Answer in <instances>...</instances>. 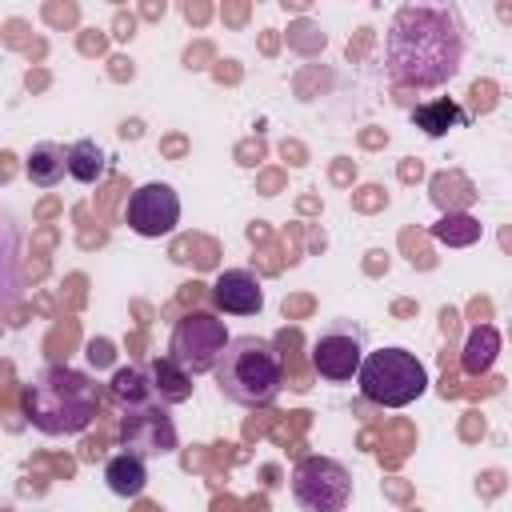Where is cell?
<instances>
[{
    "label": "cell",
    "instance_id": "1",
    "mask_svg": "<svg viewBox=\"0 0 512 512\" xmlns=\"http://www.w3.org/2000/svg\"><path fill=\"white\" fill-rule=\"evenodd\" d=\"M464 64V24L456 8L404 4L384 36V72L404 88H440Z\"/></svg>",
    "mask_w": 512,
    "mask_h": 512
},
{
    "label": "cell",
    "instance_id": "2",
    "mask_svg": "<svg viewBox=\"0 0 512 512\" xmlns=\"http://www.w3.org/2000/svg\"><path fill=\"white\" fill-rule=\"evenodd\" d=\"M100 396L88 372L48 364L24 384V416L44 436H76L96 420Z\"/></svg>",
    "mask_w": 512,
    "mask_h": 512
},
{
    "label": "cell",
    "instance_id": "3",
    "mask_svg": "<svg viewBox=\"0 0 512 512\" xmlns=\"http://www.w3.org/2000/svg\"><path fill=\"white\" fill-rule=\"evenodd\" d=\"M216 384L224 400L240 408H264L284 388V360L264 336H232L216 364Z\"/></svg>",
    "mask_w": 512,
    "mask_h": 512
},
{
    "label": "cell",
    "instance_id": "4",
    "mask_svg": "<svg viewBox=\"0 0 512 512\" xmlns=\"http://www.w3.org/2000/svg\"><path fill=\"white\" fill-rule=\"evenodd\" d=\"M360 396L380 408H404L428 392V368L408 348H376L364 356L360 372Z\"/></svg>",
    "mask_w": 512,
    "mask_h": 512
},
{
    "label": "cell",
    "instance_id": "5",
    "mask_svg": "<svg viewBox=\"0 0 512 512\" xmlns=\"http://www.w3.org/2000/svg\"><path fill=\"white\" fill-rule=\"evenodd\" d=\"M228 332H224V320L216 312H204V308H192L176 320L172 328V344H168V356L188 372V376H204V372H216L224 348H228Z\"/></svg>",
    "mask_w": 512,
    "mask_h": 512
},
{
    "label": "cell",
    "instance_id": "6",
    "mask_svg": "<svg viewBox=\"0 0 512 512\" xmlns=\"http://www.w3.org/2000/svg\"><path fill=\"white\" fill-rule=\"evenodd\" d=\"M292 500L304 512H344L352 500V476L332 456H304L292 468Z\"/></svg>",
    "mask_w": 512,
    "mask_h": 512
},
{
    "label": "cell",
    "instance_id": "7",
    "mask_svg": "<svg viewBox=\"0 0 512 512\" xmlns=\"http://www.w3.org/2000/svg\"><path fill=\"white\" fill-rule=\"evenodd\" d=\"M364 332L352 320H336L328 324L316 340H312V368L320 380H352L364 364Z\"/></svg>",
    "mask_w": 512,
    "mask_h": 512
},
{
    "label": "cell",
    "instance_id": "8",
    "mask_svg": "<svg viewBox=\"0 0 512 512\" xmlns=\"http://www.w3.org/2000/svg\"><path fill=\"white\" fill-rule=\"evenodd\" d=\"M124 220H128V228H132L136 236H144V240L172 236L176 224H180V196H176V188L164 184V180L140 184V188L128 196Z\"/></svg>",
    "mask_w": 512,
    "mask_h": 512
},
{
    "label": "cell",
    "instance_id": "9",
    "mask_svg": "<svg viewBox=\"0 0 512 512\" xmlns=\"http://www.w3.org/2000/svg\"><path fill=\"white\" fill-rule=\"evenodd\" d=\"M120 444L124 452L148 460V456H172L180 448V432L172 424V416L164 412V404H144V408H128L120 420Z\"/></svg>",
    "mask_w": 512,
    "mask_h": 512
},
{
    "label": "cell",
    "instance_id": "10",
    "mask_svg": "<svg viewBox=\"0 0 512 512\" xmlns=\"http://www.w3.org/2000/svg\"><path fill=\"white\" fill-rule=\"evenodd\" d=\"M212 304H216V312H228V316H256L264 308V288H260L256 272L224 268L212 284Z\"/></svg>",
    "mask_w": 512,
    "mask_h": 512
},
{
    "label": "cell",
    "instance_id": "11",
    "mask_svg": "<svg viewBox=\"0 0 512 512\" xmlns=\"http://www.w3.org/2000/svg\"><path fill=\"white\" fill-rule=\"evenodd\" d=\"M104 484H108L112 496H120V500H136V496L148 488V468H144L140 456L120 452V456H112V460L104 464Z\"/></svg>",
    "mask_w": 512,
    "mask_h": 512
},
{
    "label": "cell",
    "instance_id": "12",
    "mask_svg": "<svg viewBox=\"0 0 512 512\" xmlns=\"http://www.w3.org/2000/svg\"><path fill=\"white\" fill-rule=\"evenodd\" d=\"M148 380H152V396L160 404H184L192 396V376L172 356H156L148 364Z\"/></svg>",
    "mask_w": 512,
    "mask_h": 512
},
{
    "label": "cell",
    "instance_id": "13",
    "mask_svg": "<svg viewBox=\"0 0 512 512\" xmlns=\"http://www.w3.org/2000/svg\"><path fill=\"white\" fill-rule=\"evenodd\" d=\"M412 124L424 132V136H444L460 124H468V112L456 104V100H428V104H416L412 108Z\"/></svg>",
    "mask_w": 512,
    "mask_h": 512
},
{
    "label": "cell",
    "instance_id": "14",
    "mask_svg": "<svg viewBox=\"0 0 512 512\" xmlns=\"http://www.w3.org/2000/svg\"><path fill=\"white\" fill-rule=\"evenodd\" d=\"M24 172H28V180H32L36 188H52V184H60L64 172H68V148H60V144H52V140L36 144V148L28 152Z\"/></svg>",
    "mask_w": 512,
    "mask_h": 512
},
{
    "label": "cell",
    "instance_id": "15",
    "mask_svg": "<svg viewBox=\"0 0 512 512\" xmlns=\"http://www.w3.org/2000/svg\"><path fill=\"white\" fill-rule=\"evenodd\" d=\"M496 352H500V332L492 324H480L468 332V344L460 352V364L468 376H484L492 364H496Z\"/></svg>",
    "mask_w": 512,
    "mask_h": 512
},
{
    "label": "cell",
    "instance_id": "16",
    "mask_svg": "<svg viewBox=\"0 0 512 512\" xmlns=\"http://www.w3.org/2000/svg\"><path fill=\"white\" fill-rule=\"evenodd\" d=\"M104 172H108V156H104V148H100L96 140H76V144H68V176H72V180L96 184V180H104Z\"/></svg>",
    "mask_w": 512,
    "mask_h": 512
},
{
    "label": "cell",
    "instance_id": "17",
    "mask_svg": "<svg viewBox=\"0 0 512 512\" xmlns=\"http://www.w3.org/2000/svg\"><path fill=\"white\" fill-rule=\"evenodd\" d=\"M432 236L448 248H468L480 240V220L472 212H444L436 224H432Z\"/></svg>",
    "mask_w": 512,
    "mask_h": 512
},
{
    "label": "cell",
    "instance_id": "18",
    "mask_svg": "<svg viewBox=\"0 0 512 512\" xmlns=\"http://www.w3.org/2000/svg\"><path fill=\"white\" fill-rule=\"evenodd\" d=\"M112 396H116L120 404H128V408H144V404L152 400V380H148V372H140V368H116V376H112Z\"/></svg>",
    "mask_w": 512,
    "mask_h": 512
}]
</instances>
